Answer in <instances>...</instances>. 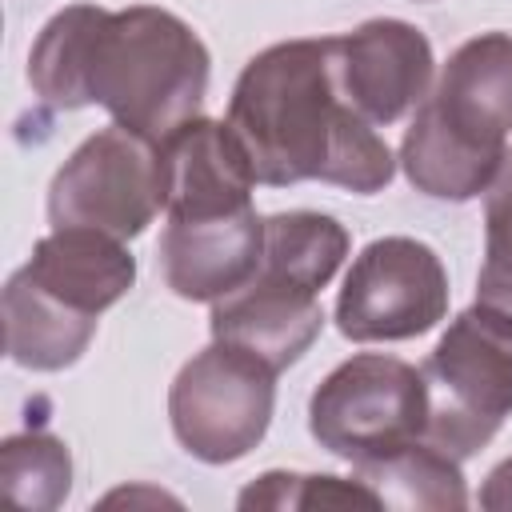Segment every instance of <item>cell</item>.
<instances>
[{
  "label": "cell",
  "mask_w": 512,
  "mask_h": 512,
  "mask_svg": "<svg viewBox=\"0 0 512 512\" xmlns=\"http://www.w3.org/2000/svg\"><path fill=\"white\" fill-rule=\"evenodd\" d=\"M160 204L168 220L252 208L256 172L228 120L192 116L156 144Z\"/></svg>",
  "instance_id": "obj_10"
},
{
  "label": "cell",
  "mask_w": 512,
  "mask_h": 512,
  "mask_svg": "<svg viewBox=\"0 0 512 512\" xmlns=\"http://www.w3.org/2000/svg\"><path fill=\"white\" fill-rule=\"evenodd\" d=\"M20 272L64 308L100 320V312L136 284V256L108 232L52 228L32 244V256L20 264Z\"/></svg>",
  "instance_id": "obj_13"
},
{
  "label": "cell",
  "mask_w": 512,
  "mask_h": 512,
  "mask_svg": "<svg viewBox=\"0 0 512 512\" xmlns=\"http://www.w3.org/2000/svg\"><path fill=\"white\" fill-rule=\"evenodd\" d=\"M332 56L344 100L376 128L408 116L432 88V44L408 20H364L332 36Z\"/></svg>",
  "instance_id": "obj_9"
},
{
  "label": "cell",
  "mask_w": 512,
  "mask_h": 512,
  "mask_svg": "<svg viewBox=\"0 0 512 512\" xmlns=\"http://www.w3.org/2000/svg\"><path fill=\"white\" fill-rule=\"evenodd\" d=\"M228 124L252 160L256 184L268 188L324 180L372 196L396 172L376 124L340 92L332 36L256 52L232 88Z\"/></svg>",
  "instance_id": "obj_2"
},
{
  "label": "cell",
  "mask_w": 512,
  "mask_h": 512,
  "mask_svg": "<svg viewBox=\"0 0 512 512\" xmlns=\"http://www.w3.org/2000/svg\"><path fill=\"white\" fill-rule=\"evenodd\" d=\"M356 476L380 496L384 508L448 512V508L468 504L460 460L448 456L444 448L428 444V440H412V444H404V448H396L380 460L356 464Z\"/></svg>",
  "instance_id": "obj_15"
},
{
  "label": "cell",
  "mask_w": 512,
  "mask_h": 512,
  "mask_svg": "<svg viewBox=\"0 0 512 512\" xmlns=\"http://www.w3.org/2000/svg\"><path fill=\"white\" fill-rule=\"evenodd\" d=\"M308 432L332 456L380 460L428 432V380L400 356L360 352L336 364L308 400Z\"/></svg>",
  "instance_id": "obj_5"
},
{
  "label": "cell",
  "mask_w": 512,
  "mask_h": 512,
  "mask_svg": "<svg viewBox=\"0 0 512 512\" xmlns=\"http://www.w3.org/2000/svg\"><path fill=\"white\" fill-rule=\"evenodd\" d=\"M276 412V368L260 356L212 340L168 388V420L180 448L204 464L248 456Z\"/></svg>",
  "instance_id": "obj_6"
},
{
  "label": "cell",
  "mask_w": 512,
  "mask_h": 512,
  "mask_svg": "<svg viewBox=\"0 0 512 512\" xmlns=\"http://www.w3.org/2000/svg\"><path fill=\"white\" fill-rule=\"evenodd\" d=\"M156 212H164L156 144L120 124L92 132L48 184L52 228H96L132 240Z\"/></svg>",
  "instance_id": "obj_7"
},
{
  "label": "cell",
  "mask_w": 512,
  "mask_h": 512,
  "mask_svg": "<svg viewBox=\"0 0 512 512\" xmlns=\"http://www.w3.org/2000/svg\"><path fill=\"white\" fill-rule=\"evenodd\" d=\"M476 296L484 304L512 312V152L484 200V264L476 276Z\"/></svg>",
  "instance_id": "obj_19"
},
{
  "label": "cell",
  "mask_w": 512,
  "mask_h": 512,
  "mask_svg": "<svg viewBox=\"0 0 512 512\" xmlns=\"http://www.w3.org/2000/svg\"><path fill=\"white\" fill-rule=\"evenodd\" d=\"M72 488L68 444L52 432H20L0 444V492L32 512H52Z\"/></svg>",
  "instance_id": "obj_17"
},
{
  "label": "cell",
  "mask_w": 512,
  "mask_h": 512,
  "mask_svg": "<svg viewBox=\"0 0 512 512\" xmlns=\"http://www.w3.org/2000/svg\"><path fill=\"white\" fill-rule=\"evenodd\" d=\"M348 256V232L328 212H276L264 216V256L260 268L284 276L300 288L320 292Z\"/></svg>",
  "instance_id": "obj_16"
},
{
  "label": "cell",
  "mask_w": 512,
  "mask_h": 512,
  "mask_svg": "<svg viewBox=\"0 0 512 512\" xmlns=\"http://www.w3.org/2000/svg\"><path fill=\"white\" fill-rule=\"evenodd\" d=\"M208 48L156 4L120 12L96 4L60 8L28 52L32 92L52 108L100 104L112 124L160 144L200 116L208 92Z\"/></svg>",
  "instance_id": "obj_1"
},
{
  "label": "cell",
  "mask_w": 512,
  "mask_h": 512,
  "mask_svg": "<svg viewBox=\"0 0 512 512\" xmlns=\"http://www.w3.org/2000/svg\"><path fill=\"white\" fill-rule=\"evenodd\" d=\"M156 252L164 284L180 300L216 304L256 276L264 256V220L256 216V208L168 220Z\"/></svg>",
  "instance_id": "obj_11"
},
{
  "label": "cell",
  "mask_w": 512,
  "mask_h": 512,
  "mask_svg": "<svg viewBox=\"0 0 512 512\" xmlns=\"http://www.w3.org/2000/svg\"><path fill=\"white\" fill-rule=\"evenodd\" d=\"M448 316V272L440 256L412 236H380L352 260L340 296L336 328L356 344L412 340Z\"/></svg>",
  "instance_id": "obj_8"
},
{
  "label": "cell",
  "mask_w": 512,
  "mask_h": 512,
  "mask_svg": "<svg viewBox=\"0 0 512 512\" xmlns=\"http://www.w3.org/2000/svg\"><path fill=\"white\" fill-rule=\"evenodd\" d=\"M96 336V320L64 308L40 292L20 268L4 284V352L32 372H60L84 356Z\"/></svg>",
  "instance_id": "obj_14"
},
{
  "label": "cell",
  "mask_w": 512,
  "mask_h": 512,
  "mask_svg": "<svg viewBox=\"0 0 512 512\" xmlns=\"http://www.w3.org/2000/svg\"><path fill=\"white\" fill-rule=\"evenodd\" d=\"M316 296L320 292L256 268L248 284H240L236 292L212 304L208 316L212 340L236 344L260 356L264 364H272L276 372H284L316 344L324 328V308Z\"/></svg>",
  "instance_id": "obj_12"
},
{
  "label": "cell",
  "mask_w": 512,
  "mask_h": 512,
  "mask_svg": "<svg viewBox=\"0 0 512 512\" xmlns=\"http://www.w3.org/2000/svg\"><path fill=\"white\" fill-rule=\"evenodd\" d=\"M428 432L424 440L464 460L512 416V312L476 300L424 360Z\"/></svg>",
  "instance_id": "obj_4"
},
{
  "label": "cell",
  "mask_w": 512,
  "mask_h": 512,
  "mask_svg": "<svg viewBox=\"0 0 512 512\" xmlns=\"http://www.w3.org/2000/svg\"><path fill=\"white\" fill-rule=\"evenodd\" d=\"M480 508H488V512H512V456L500 460V464L484 476Z\"/></svg>",
  "instance_id": "obj_20"
},
{
  "label": "cell",
  "mask_w": 512,
  "mask_h": 512,
  "mask_svg": "<svg viewBox=\"0 0 512 512\" xmlns=\"http://www.w3.org/2000/svg\"><path fill=\"white\" fill-rule=\"evenodd\" d=\"M240 508H384L380 496L360 480L344 476H300V472H264L240 496Z\"/></svg>",
  "instance_id": "obj_18"
},
{
  "label": "cell",
  "mask_w": 512,
  "mask_h": 512,
  "mask_svg": "<svg viewBox=\"0 0 512 512\" xmlns=\"http://www.w3.org/2000/svg\"><path fill=\"white\" fill-rule=\"evenodd\" d=\"M508 132L512 36L480 32L448 56L436 88L416 104L400 140L404 176L432 200H472L500 176Z\"/></svg>",
  "instance_id": "obj_3"
}]
</instances>
